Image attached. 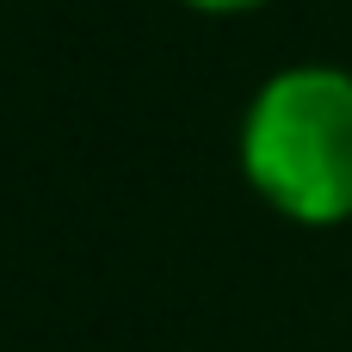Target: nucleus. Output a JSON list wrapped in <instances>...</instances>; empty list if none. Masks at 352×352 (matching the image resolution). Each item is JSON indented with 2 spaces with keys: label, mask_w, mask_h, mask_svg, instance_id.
Returning <instances> with one entry per match:
<instances>
[{
  "label": "nucleus",
  "mask_w": 352,
  "mask_h": 352,
  "mask_svg": "<svg viewBox=\"0 0 352 352\" xmlns=\"http://www.w3.org/2000/svg\"><path fill=\"white\" fill-rule=\"evenodd\" d=\"M248 179L297 223L352 217V74L291 68L266 80L241 130Z\"/></svg>",
  "instance_id": "1"
},
{
  "label": "nucleus",
  "mask_w": 352,
  "mask_h": 352,
  "mask_svg": "<svg viewBox=\"0 0 352 352\" xmlns=\"http://www.w3.org/2000/svg\"><path fill=\"white\" fill-rule=\"evenodd\" d=\"M192 6H204V12H241V6H260V0H192Z\"/></svg>",
  "instance_id": "2"
}]
</instances>
